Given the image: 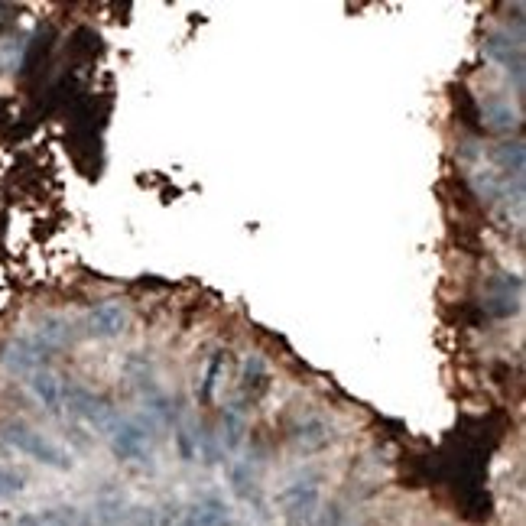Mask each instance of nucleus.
<instances>
[{
	"mask_svg": "<svg viewBox=\"0 0 526 526\" xmlns=\"http://www.w3.org/2000/svg\"><path fill=\"white\" fill-rule=\"evenodd\" d=\"M26 387H30V393L46 406L49 413H62V387H65V380L56 374V371H49V367H39V371H33L30 377H26Z\"/></svg>",
	"mask_w": 526,
	"mask_h": 526,
	"instance_id": "9",
	"label": "nucleus"
},
{
	"mask_svg": "<svg viewBox=\"0 0 526 526\" xmlns=\"http://www.w3.org/2000/svg\"><path fill=\"white\" fill-rule=\"evenodd\" d=\"M36 526H62V523H56V520H39Z\"/></svg>",
	"mask_w": 526,
	"mask_h": 526,
	"instance_id": "16",
	"label": "nucleus"
},
{
	"mask_svg": "<svg viewBox=\"0 0 526 526\" xmlns=\"http://www.w3.org/2000/svg\"><path fill=\"white\" fill-rule=\"evenodd\" d=\"M267 390H270V367H267V361L260 358V354H251L247 364H244V384H241L244 400L257 403Z\"/></svg>",
	"mask_w": 526,
	"mask_h": 526,
	"instance_id": "11",
	"label": "nucleus"
},
{
	"mask_svg": "<svg viewBox=\"0 0 526 526\" xmlns=\"http://www.w3.org/2000/svg\"><path fill=\"white\" fill-rule=\"evenodd\" d=\"M283 507H286V517L293 526H299V520L309 526L315 517V507H319V488H315L312 481L293 484L289 491H283Z\"/></svg>",
	"mask_w": 526,
	"mask_h": 526,
	"instance_id": "8",
	"label": "nucleus"
},
{
	"mask_svg": "<svg viewBox=\"0 0 526 526\" xmlns=\"http://www.w3.org/2000/svg\"><path fill=\"white\" fill-rule=\"evenodd\" d=\"M176 526H231V510L221 497L208 494L202 501H195L192 507L182 510Z\"/></svg>",
	"mask_w": 526,
	"mask_h": 526,
	"instance_id": "7",
	"label": "nucleus"
},
{
	"mask_svg": "<svg viewBox=\"0 0 526 526\" xmlns=\"http://www.w3.org/2000/svg\"><path fill=\"white\" fill-rule=\"evenodd\" d=\"M26 488V481L23 475H17V471H10L0 465V497H13V494H20Z\"/></svg>",
	"mask_w": 526,
	"mask_h": 526,
	"instance_id": "15",
	"label": "nucleus"
},
{
	"mask_svg": "<svg viewBox=\"0 0 526 526\" xmlns=\"http://www.w3.org/2000/svg\"><path fill=\"white\" fill-rule=\"evenodd\" d=\"M225 367H228V351H215L212 358L205 361V371L199 377V400L202 403H212L215 400V390L225 377Z\"/></svg>",
	"mask_w": 526,
	"mask_h": 526,
	"instance_id": "12",
	"label": "nucleus"
},
{
	"mask_svg": "<svg viewBox=\"0 0 526 526\" xmlns=\"http://www.w3.org/2000/svg\"><path fill=\"white\" fill-rule=\"evenodd\" d=\"M0 439H4L10 449H17L20 455L33 458V462L46 465L52 471H69L72 468V455L65 452L59 442H52L39 429L20 423V419H10V423L0 426Z\"/></svg>",
	"mask_w": 526,
	"mask_h": 526,
	"instance_id": "1",
	"label": "nucleus"
},
{
	"mask_svg": "<svg viewBox=\"0 0 526 526\" xmlns=\"http://www.w3.org/2000/svg\"><path fill=\"white\" fill-rule=\"evenodd\" d=\"M293 439L299 449H306V452L325 449V445L332 442V426H328L322 416H306V419H299V426L293 429Z\"/></svg>",
	"mask_w": 526,
	"mask_h": 526,
	"instance_id": "10",
	"label": "nucleus"
},
{
	"mask_svg": "<svg viewBox=\"0 0 526 526\" xmlns=\"http://www.w3.org/2000/svg\"><path fill=\"white\" fill-rule=\"evenodd\" d=\"M244 413L241 406H231V410H225V426H221V442H225V449H238V445L244 442Z\"/></svg>",
	"mask_w": 526,
	"mask_h": 526,
	"instance_id": "14",
	"label": "nucleus"
},
{
	"mask_svg": "<svg viewBox=\"0 0 526 526\" xmlns=\"http://www.w3.org/2000/svg\"><path fill=\"white\" fill-rule=\"evenodd\" d=\"M46 354L49 351L39 345L33 335H20V338H13L10 345L4 348L0 361H4V367H7L10 374L30 377L33 371H39V367H46Z\"/></svg>",
	"mask_w": 526,
	"mask_h": 526,
	"instance_id": "4",
	"label": "nucleus"
},
{
	"mask_svg": "<svg viewBox=\"0 0 526 526\" xmlns=\"http://www.w3.org/2000/svg\"><path fill=\"white\" fill-rule=\"evenodd\" d=\"M62 413L82 419L85 426L98 429L101 436H108L111 423L117 419L108 400L98 397L95 390H88L82 384H72V380H65V387H62Z\"/></svg>",
	"mask_w": 526,
	"mask_h": 526,
	"instance_id": "3",
	"label": "nucleus"
},
{
	"mask_svg": "<svg viewBox=\"0 0 526 526\" xmlns=\"http://www.w3.org/2000/svg\"><path fill=\"white\" fill-rule=\"evenodd\" d=\"M484 52H488L507 75L514 72L517 85L523 82V46L517 39H510V33H488L484 36Z\"/></svg>",
	"mask_w": 526,
	"mask_h": 526,
	"instance_id": "6",
	"label": "nucleus"
},
{
	"mask_svg": "<svg viewBox=\"0 0 526 526\" xmlns=\"http://www.w3.org/2000/svg\"><path fill=\"white\" fill-rule=\"evenodd\" d=\"M127 325H130V312L121 302H98V306L85 315V332L101 341L121 338L127 332Z\"/></svg>",
	"mask_w": 526,
	"mask_h": 526,
	"instance_id": "5",
	"label": "nucleus"
},
{
	"mask_svg": "<svg viewBox=\"0 0 526 526\" xmlns=\"http://www.w3.org/2000/svg\"><path fill=\"white\" fill-rule=\"evenodd\" d=\"M481 121H488V127H494V130L510 134V130L520 127V114L510 108L507 101H494V104H484L481 108Z\"/></svg>",
	"mask_w": 526,
	"mask_h": 526,
	"instance_id": "13",
	"label": "nucleus"
},
{
	"mask_svg": "<svg viewBox=\"0 0 526 526\" xmlns=\"http://www.w3.org/2000/svg\"><path fill=\"white\" fill-rule=\"evenodd\" d=\"M108 442L121 462H147L153 452V423L143 416H117L108 429Z\"/></svg>",
	"mask_w": 526,
	"mask_h": 526,
	"instance_id": "2",
	"label": "nucleus"
}]
</instances>
